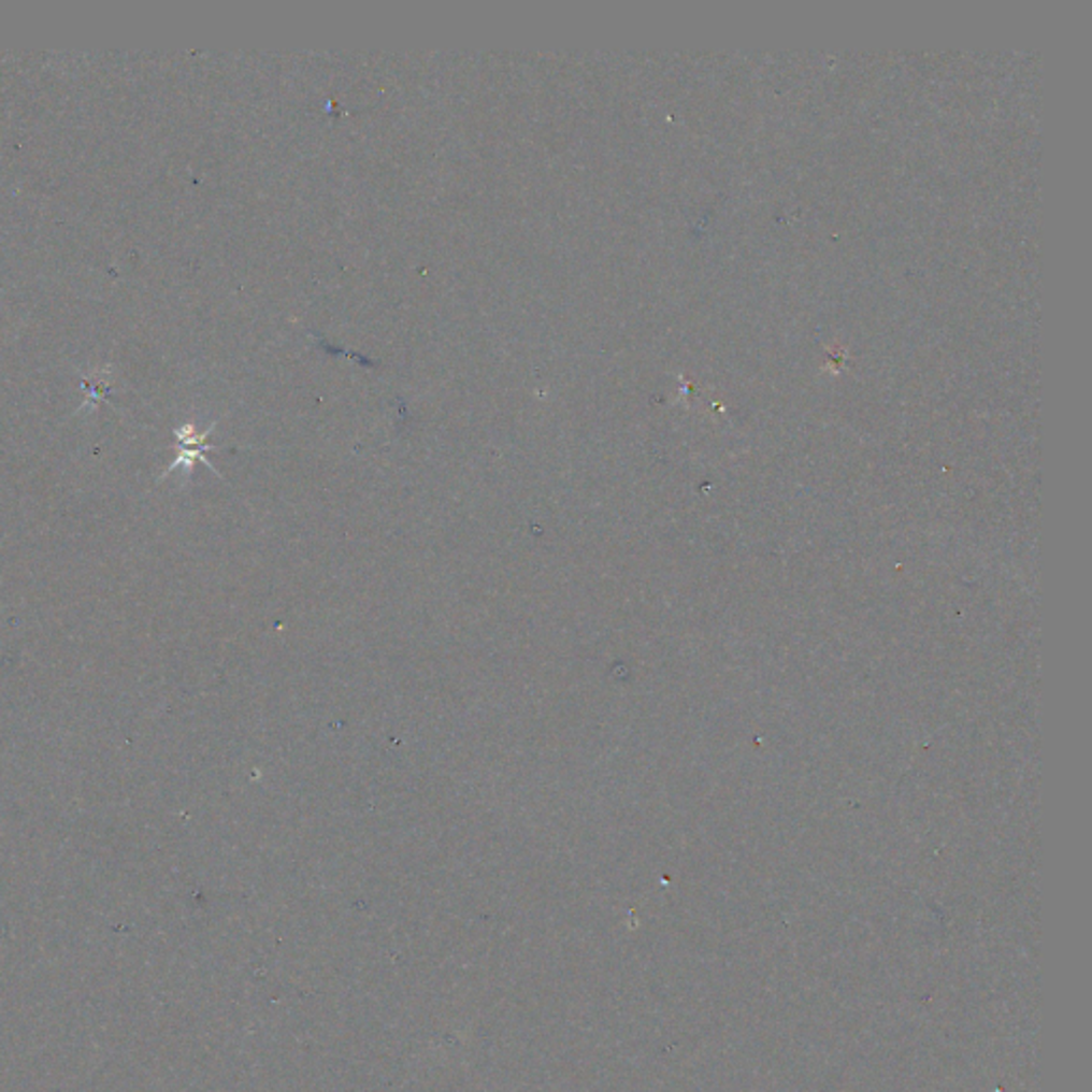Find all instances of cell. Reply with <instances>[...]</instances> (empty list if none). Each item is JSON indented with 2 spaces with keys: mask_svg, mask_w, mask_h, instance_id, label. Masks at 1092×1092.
Masks as SVG:
<instances>
[{
  "mask_svg": "<svg viewBox=\"0 0 1092 1092\" xmlns=\"http://www.w3.org/2000/svg\"><path fill=\"white\" fill-rule=\"evenodd\" d=\"M214 427H216V422H212L205 431H201V433H199V431L195 429V425H192V422H186V425H182L179 429H175V437H177L179 452H177V459H175V461L169 465V470L162 474V478H167V476H169L171 472H175L177 468H186V472L190 474V472H192V465H195L197 461L205 463L212 472H216V474H218V470L214 468V463H212V461H207V457H205V452H207V450H214V448H216V446H212V444H207V442H205V440H207V435L214 431ZM218 476H220V474H218Z\"/></svg>",
  "mask_w": 1092,
  "mask_h": 1092,
  "instance_id": "6da1fadb",
  "label": "cell"
}]
</instances>
